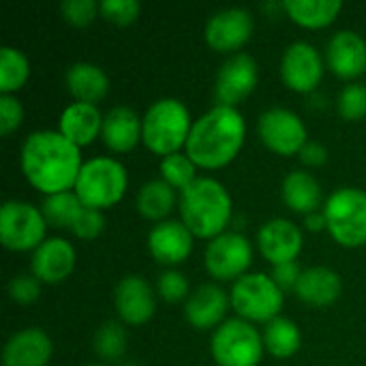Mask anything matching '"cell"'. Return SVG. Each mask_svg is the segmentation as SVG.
I'll return each instance as SVG.
<instances>
[{"label": "cell", "instance_id": "obj_1", "mask_svg": "<svg viewBox=\"0 0 366 366\" xmlns=\"http://www.w3.org/2000/svg\"><path fill=\"white\" fill-rule=\"evenodd\" d=\"M81 165V148L71 144L58 129L32 131L19 150L24 178L45 197L73 191Z\"/></svg>", "mask_w": 366, "mask_h": 366}, {"label": "cell", "instance_id": "obj_2", "mask_svg": "<svg viewBox=\"0 0 366 366\" xmlns=\"http://www.w3.org/2000/svg\"><path fill=\"white\" fill-rule=\"evenodd\" d=\"M247 139V120L238 107L212 105L195 118L184 152L199 169H223L240 154Z\"/></svg>", "mask_w": 366, "mask_h": 366}, {"label": "cell", "instance_id": "obj_3", "mask_svg": "<svg viewBox=\"0 0 366 366\" xmlns=\"http://www.w3.org/2000/svg\"><path fill=\"white\" fill-rule=\"evenodd\" d=\"M178 214L197 240H214L229 232L234 219V202L223 182L212 176H199L193 184L178 193Z\"/></svg>", "mask_w": 366, "mask_h": 366}, {"label": "cell", "instance_id": "obj_4", "mask_svg": "<svg viewBox=\"0 0 366 366\" xmlns=\"http://www.w3.org/2000/svg\"><path fill=\"white\" fill-rule=\"evenodd\" d=\"M193 116L180 99L163 97L148 105L142 116V144L157 157L184 152Z\"/></svg>", "mask_w": 366, "mask_h": 366}, {"label": "cell", "instance_id": "obj_5", "mask_svg": "<svg viewBox=\"0 0 366 366\" xmlns=\"http://www.w3.org/2000/svg\"><path fill=\"white\" fill-rule=\"evenodd\" d=\"M129 189V172L116 157H92L84 161L73 193L86 208L109 210L122 202Z\"/></svg>", "mask_w": 366, "mask_h": 366}, {"label": "cell", "instance_id": "obj_6", "mask_svg": "<svg viewBox=\"0 0 366 366\" xmlns=\"http://www.w3.org/2000/svg\"><path fill=\"white\" fill-rule=\"evenodd\" d=\"M229 302L236 317L249 324H268L281 317L285 292L274 283L270 272H249L232 283Z\"/></svg>", "mask_w": 366, "mask_h": 366}, {"label": "cell", "instance_id": "obj_7", "mask_svg": "<svg viewBox=\"0 0 366 366\" xmlns=\"http://www.w3.org/2000/svg\"><path fill=\"white\" fill-rule=\"evenodd\" d=\"M322 212L326 217V232L339 247H365L366 191L356 187H341L326 197Z\"/></svg>", "mask_w": 366, "mask_h": 366}, {"label": "cell", "instance_id": "obj_8", "mask_svg": "<svg viewBox=\"0 0 366 366\" xmlns=\"http://www.w3.org/2000/svg\"><path fill=\"white\" fill-rule=\"evenodd\" d=\"M264 352L257 326L240 317L225 320L210 337V354L217 366H259Z\"/></svg>", "mask_w": 366, "mask_h": 366}, {"label": "cell", "instance_id": "obj_9", "mask_svg": "<svg viewBox=\"0 0 366 366\" xmlns=\"http://www.w3.org/2000/svg\"><path fill=\"white\" fill-rule=\"evenodd\" d=\"M47 221L30 202L9 199L0 208V242L4 249L15 253H32L36 251L47 236Z\"/></svg>", "mask_w": 366, "mask_h": 366}, {"label": "cell", "instance_id": "obj_10", "mask_svg": "<svg viewBox=\"0 0 366 366\" xmlns=\"http://www.w3.org/2000/svg\"><path fill=\"white\" fill-rule=\"evenodd\" d=\"M251 264L253 244L240 232H225L206 244L204 268L217 283H236L249 274Z\"/></svg>", "mask_w": 366, "mask_h": 366}, {"label": "cell", "instance_id": "obj_11", "mask_svg": "<svg viewBox=\"0 0 366 366\" xmlns=\"http://www.w3.org/2000/svg\"><path fill=\"white\" fill-rule=\"evenodd\" d=\"M281 81L285 88L298 94H313L317 92L324 73H326V58L324 54L309 41H294L285 47L281 56Z\"/></svg>", "mask_w": 366, "mask_h": 366}, {"label": "cell", "instance_id": "obj_12", "mask_svg": "<svg viewBox=\"0 0 366 366\" xmlns=\"http://www.w3.org/2000/svg\"><path fill=\"white\" fill-rule=\"evenodd\" d=\"M257 135L262 144L279 157H298L309 142L305 120L287 107H268L257 120Z\"/></svg>", "mask_w": 366, "mask_h": 366}, {"label": "cell", "instance_id": "obj_13", "mask_svg": "<svg viewBox=\"0 0 366 366\" xmlns=\"http://www.w3.org/2000/svg\"><path fill=\"white\" fill-rule=\"evenodd\" d=\"M255 30V19L251 11L242 6H227L212 13L204 26L206 45L219 54H240V49L251 41Z\"/></svg>", "mask_w": 366, "mask_h": 366}, {"label": "cell", "instance_id": "obj_14", "mask_svg": "<svg viewBox=\"0 0 366 366\" xmlns=\"http://www.w3.org/2000/svg\"><path fill=\"white\" fill-rule=\"evenodd\" d=\"M259 81V66L257 60L244 51L227 56L217 71L214 79V105L238 107L247 101Z\"/></svg>", "mask_w": 366, "mask_h": 366}, {"label": "cell", "instance_id": "obj_15", "mask_svg": "<svg viewBox=\"0 0 366 366\" xmlns=\"http://www.w3.org/2000/svg\"><path fill=\"white\" fill-rule=\"evenodd\" d=\"M114 309L124 326H146L157 313V292L139 274H127L116 283Z\"/></svg>", "mask_w": 366, "mask_h": 366}, {"label": "cell", "instance_id": "obj_16", "mask_svg": "<svg viewBox=\"0 0 366 366\" xmlns=\"http://www.w3.org/2000/svg\"><path fill=\"white\" fill-rule=\"evenodd\" d=\"M195 247V236L187 229L180 219H167L150 227L146 236V249L150 257L165 266L176 268L184 264Z\"/></svg>", "mask_w": 366, "mask_h": 366}, {"label": "cell", "instance_id": "obj_17", "mask_svg": "<svg viewBox=\"0 0 366 366\" xmlns=\"http://www.w3.org/2000/svg\"><path fill=\"white\" fill-rule=\"evenodd\" d=\"M255 240H257L259 255L270 266L296 262L305 247L302 229L294 221L283 219V217H274V219H268L266 223H262Z\"/></svg>", "mask_w": 366, "mask_h": 366}, {"label": "cell", "instance_id": "obj_18", "mask_svg": "<svg viewBox=\"0 0 366 366\" xmlns=\"http://www.w3.org/2000/svg\"><path fill=\"white\" fill-rule=\"evenodd\" d=\"M326 66L332 75L345 81H356L366 73V41L356 30L343 28L326 43Z\"/></svg>", "mask_w": 366, "mask_h": 366}, {"label": "cell", "instance_id": "obj_19", "mask_svg": "<svg viewBox=\"0 0 366 366\" xmlns=\"http://www.w3.org/2000/svg\"><path fill=\"white\" fill-rule=\"evenodd\" d=\"M232 309L229 292H225L219 283H202L197 285L184 302V320L195 330H217Z\"/></svg>", "mask_w": 366, "mask_h": 366}, {"label": "cell", "instance_id": "obj_20", "mask_svg": "<svg viewBox=\"0 0 366 366\" xmlns=\"http://www.w3.org/2000/svg\"><path fill=\"white\" fill-rule=\"evenodd\" d=\"M75 262V247L60 236H51L30 253V274H34L45 285H56L73 274Z\"/></svg>", "mask_w": 366, "mask_h": 366}, {"label": "cell", "instance_id": "obj_21", "mask_svg": "<svg viewBox=\"0 0 366 366\" xmlns=\"http://www.w3.org/2000/svg\"><path fill=\"white\" fill-rule=\"evenodd\" d=\"M54 356V343L41 328L13 332L2 347V366H47Z\"/></svg>", "mask_w": 366, "mask_h": 366}, {"label": "cell", "instance_id": "obj_22", "mask_svg": "<svg viewBox=\"0 0 366 366\" xmlns=\"http://www.w3.org/2000/svg\"><path fill=\"white\" fill-rule=\"evenodd\" d=\"M101 139L107 150L127 154L142 144V116L129 105H116L105 112Z\"/></svg>", "mask_w": 366, "mask_h": 366}, {"label": "cell", "instance_id": "obj_23", "mask_svg": "<svg viewBox=\"0 0 366 366\" xmlns=\"http://www.w3.org/2000/svg\"><path fill=\"white\" fill-rule=\"evenodd\" d=\"M103 118L105 114H101L99 105L73 101L60 112L58 131L77 148H86L94 144L97 139H101Z\"/></svg>", "mask_w": 366, "mask_h": 366}, {"label": "cell", "instance_id": "obj_24", "mask_svg": "<svg viewBox=\"0 0 366 366\" xmlns=\"http://www.w3.org/2000/svg\"><path fill=\"white\" fill-rule=\"evenodd\" d=\"M300 302L313 309L332 307L343 294V279L337 270L328 266H311L302 270V277L294 290Z\"/></svg>", "mask_w": 366, "mask_h": 366}, {"label": "cell", "instance_id": "obj_25", "mask_svg": "<svg viewBox=\"0 0 366 366\" xmlns=\"http://www.w3.org/2000/svg\"><path fill=\"white\" fill-rule=\"evenodd\" d=\"M281 199L294 214L309 217L324 208V191L309 169H292L281 182Z\"/></svg>", "mask_w": 366, "mask_h": 366}, {"label": "cell", "instance_id": "obj_26", "mask_svg": "<svg viewBox=\"0 0 366 366\" xmlns=\"http://www.w3.org/2000/svg\"><path fill=\"white\" fill-rule=\"evenodd\" d=\"M64 86L73 101L99 105V101H103L109 92V77L99 64L79 60L66 69Z\"/></svg>", "mask_w": 366, "mask_h": 366}, {"label": "cell", "instance_id": "obj_27", "mask_svg": "<svg viewBox=\"0 0 366 366\" xmlns=\"http://www.w3.org/2000/svg\"><path fill=\"white\" fill-rule=\"evenodd\" d=\"M174 208H178V191L172 189L165 180L152 178L139 187L135 197V210L142 219L157 225L161 221L172 219L169 214L174 212Z\"/></svg>", "mask_w": 366, "mask_h": 366}, {"label": "cell", "instance_id": "obj_28", "mask_svg": "<svg viewBox=\"0 0 366 366\" xmlns=\"http://www.w3.org/2000/svg\"><path fill=\"white\" fill-rule=\"evenodd\" d=\"M341 11L343 2L339 0H283V13L307 30H322L330 26Z\"/></svg>", "mask_w": 366, "mask_h": 366}, {"label": "cell", "instance_id": "obj_29", "mask_svg": "<svg viewBox=\"0 0 366 366\" xmlns=\"http://www.w3.org/2000/svg\"><path fill=\"white\" fill-rule=\"evenodd\" d=\"M264 347L266 354H270L277 360H287L298 354L302 347V332L294 320L287 317H277L264 326Z\"/></svg>", "mask_w": 366, "mask_h": 366}, {"label": "cell", "instance_id": "obj_30", "mask_svg": "<svg viewBox=\"0 0 366 366\" xmlns=\"http://www.w3.org/2000/svg\"><path fill=\"white\" fill-rule=\"evenodd\" d=\"M30 77L28 56L11 45L0 47V94H17Z\"/></svg>", "mask_w": 366, "mask_h": 366}, {"label": "cell", "instance_id": "obj_31", "mask_svg": "<svg viewBox=\"0 0 366 366\" xmlns=\"http://www.w3.org/2000/svg\"><path fill=\"white\" fill-rule=\"evenodd\" d=\"M92 350H94L97 358L107 362V365L120 362L124 358V354H127V330H124V324L118 322V320L101 324L99 330L94 332Z\"/></svg>", "mask_w": 366, "mask_h": 366}, {"label": "cell", "instance_id": "obj_32", "mask_svg": "<svg viewBox=\"0 0 366 366\" xmlns=\"http://www.w3.org/2000/svg\"><path fill=\"white\" fill-rule=\"evenodd\" d=\"M81 208H84V204L79 202V197L73 191L47 195L41 204V212H43L47 225L56 227V229H71V225L75 223Z\"/></svg>", "mask_w": 366, "mask_h": 366}, {"label": "cell", "instance_id": "obj_33", "mask_svg": "<svg viewBox=\"0 0 366 366\" xmlns=\"http://www.w3.org/2000/svg\"><path fill=\"white\" fill-rule=\"evenodd\" d=\"M197 165L189 159L187 152H176L169 157L161 159L159 172H161V180H165L172 189H176L178 193L184 191L189 184H193L199 176H197Z\"/></svg>", "mask_w": 366, "mask_h": 366}, {"label": "cell", "instance_id": "obj_34", "mask_svg": "<svg viewBox=\"0 0 366 366\" xmlns=\"http://www.w3.org/2000/svg\"><path fill=\"white\" fill-rule=\"evenodd\" d=\"M337 114L347 122H360L366 118V84L352 81L343 86L337 97Z\"/></svg>", "mask_w": 366, "mask_h": 366}, {"label": "cell", "instance_id": "obj_35", "mask_svg": "<svg viewBox=\"0 0 366 366\" xmlns=\"http://www.w3.org/2000/svg\"><path fill=\"white\" fill-rule=\"evenodd\" d=\"M191 292L193 290L189 287V279L184 277V272L176 268H165L157 279V296L165 300L167 305L187 302Z\"/></svg>", "mask_w": 366, "mask_h": 366}, {"label": "cell", "instance_id": "obj_36", "mask_svg": "<svg viewBox=\"0 0 366 366\" xmlns=\"http://www.w3.org/2000/svg\"><path fill=\"white\" fill-rule=\"evenodd\" d=\"M62 19L75 28L90 26L101 15V2L97 0H64L60 4Z\"/></svg>", "mask_w": 366, "mask_h": 366}, {"label": "cell", "instance_id": "obj_37", "mask_svg": "<svg viewBox=\"0 0 366 366\" xmlns=\"http://www.w3.org/2000/svg\"><path fill=\"white\" fill-rule=\"evenodd\" d=\"M75 238L79 240H86V242H92L97 240L103 232H105V214L101 210H94V208H81L75 223L71 225L69 229Z\"/></svg>", "mask_w": 366, "mask_h": 366}, {"label": "cell", "instance_id": "obj_38", "mask_svg": "<svg viewBox=\"0 0 366 366\" xmlns=\"http://www.w3.org/2000/svg\"><path fill=\"white\" fill-rule=\"evenodd\" d=\"M142 13V4L137 0H103L101 17L114 26H129Z\"/></svg>", "mask_w": 366, "mask_h": 366}, {"label": "cell", "instance_id": "obj_39", "mask_svg": "<svg viewBox=\"0 0 366 366\" xmlns=\"http://www.w3.org/2000/svg\"><path fill=\"white\" fill-rule=\"evenodd\" d=\"M41 281L30 274V272H24V274H15L11 281H9V298L15 302V305H21V307H28L32 302L39 300L41 296Z\"/></svg>", "mask_w": 366, "mask_h": 366}, {"label": "cell", "instance_id": "obj_40", "mask_svg": "<svg viewBox=\"0 0 366 366\" xmlns=\"http://www.w3.org/2000/svg\"><path fill=\"white\" fill-rule=\"evenodd\" d=\"M24 122V105L15 94H0V135L9 137Z\"/></svg>", "mask_w": 366, "mask_h": 366}, {"label": "cell", "instance_id": "obj_41", "mask_svg": "<svg viewBox=\"0 0 366 366\" xmlns=\"http://www.w3.org/2000/svg\"><path fill=\"white\" fill-rule=\"evenodd\" d=\"M270 277L274 279V283L283 290V292H294L300 277H302V268L298 266V262H290V264H279L272 266Z\"/></svg>", "mask_w": 366, "mask_h": 366}, {"label": "cell", "instance_id": "obj_42", "mask_svg": "<svg viewBox=\"0 0 366 366\" xmlns=\"http://www.w3.org/2000/svg\"><path fill=\"white\" fill-rule=\"evenodd\" d=\"M298 159H300V163H302L305 167H309V169L322 167V165L328 163V148H326L324 144H320V142L309 139V142L305 144V148L300 150Z\"/></svg>", "mask_w": 366, "mask_h": 366}, {"label": "cell", "instance_id": "obj_43", "mask_svg": "<svg viewBox=\"0 0 366 366\" xmlns=\"http://www.w3.org/2000/svg\"><path fill=\"white\" fill-rule=\"evenodd\" d=\"M305 227L309 232H324L326 229V217H324V212L320 210V212H313V214L305 217Z\"/></svg>", "mask_w": 366, "mask_h": 366}, {"label": "cell", "instance_id": "obj_44", "mask_svg": "<svg viewBox=\"0 0 366 366\" xmlns=\"http://www.w3.org/2000/svg\"><path fill=\"white\" fill-rule=\"evenodd\" d=\"M326 105H328V101H326V97H322L320 92L309 94V107H311V109H324Z\"/></svg>", "mask_w": 366, "mask_h": 366}, {"label": "cell", "instance_id": "obj_45", "mask_svg": "<svg viewBox=\"0 0 366 366\" xmlns=\"http://www.w3.org/2000/svg\"><path fill=\"white\" fill-rule=\"evenodd\" d=\"M86 366H107V365H86Z\"/></svg>", "mask_w": 366, "mask_h": 366}]
</instances>
